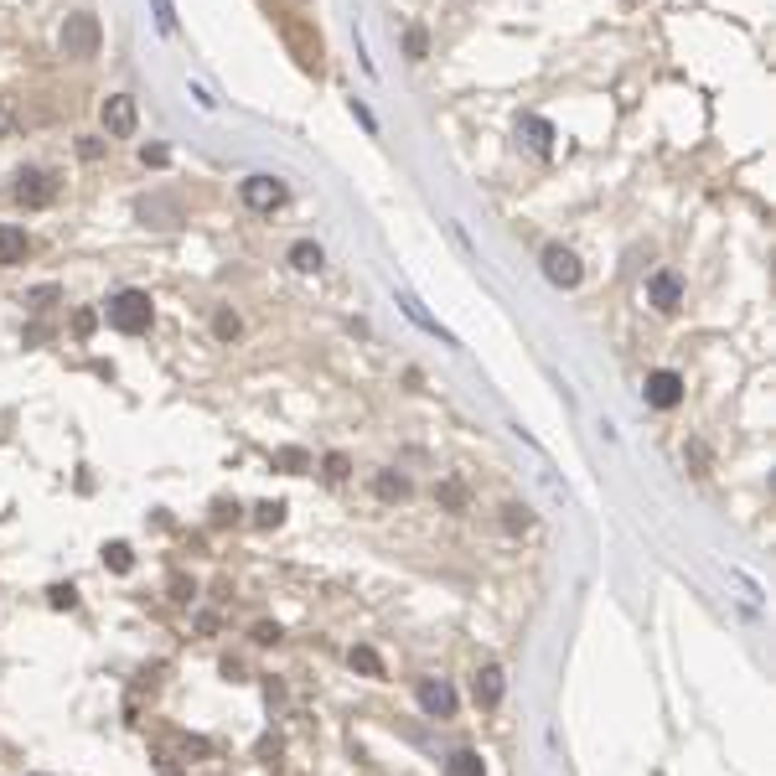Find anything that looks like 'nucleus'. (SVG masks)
<instances>
[{"instance_id": "1", "label": "nucleus", "mask_w": 776, "mask_h": 776, "mask_svg": "<svg viewBox=\"0 0 776 776\" xmlns=\"http://www.w3.org/2000/svg\"><path fill=\"white\" fill-rule=\"evenodd\" d=\"M104 316H109V326L114 332H125V337H140L145 326H151V295L145 290H119V295H109V306H104Z\"/></svg>"}, {"instance_id": "2", "label": "nucleus", "mask_w": 776, "mask_h": 776, "mask_svg": "<svg viewBox=\"0 0 776 776\" xmlns=\"http://www.w3.org/2000/svg\"><path fill=\"white\" fill-rule=\"evenodd\" d=\"M57 47H63V57H94L99 52V21L88 16V11H73L68 21H63V32H57Z\"/></svg>"}, {"instance_id": "3", "label": "nucleus", "mask_w": 776, "mask_h": 776, "mask_svg": "<svg viewBox=\"0 0 776 776\" xmlns=\"http://www.w3.org/2000/svg\"><path fill=\"white\" fill-rule=\"evenodd\" d=\"M238 197H244L249 213H275V207H285V182L259 171V176H249V182L238 187Z\"/></svg>"}, {"instance_id": "4", "label": "nucleus", "mask_w": 776, "mask_h": 776, "mask_svg": "<svg viewBox=\"0 0 776 776\" xmlns=\"http://www.w3.org/2000/svg\"><path fill=\"white\" fill-rule=\"evenodd\" d=\"M414 699H420V709L430 714V720H451L456 714V689L445 678H420L414 683Z\"/></svg>"}, {"instance_id": "5", "label": "nucleus", "mask_w": 776, "mask_h": 776, "mask_svg": "<svg viewBox=\"0 0 776 776\" xmlns=\"http://www.w3.org/2000/svg\"><path fill=\"white\" fill-rule=\"evenodd\" d=\"M544 275H549V285H559V290H575L580 285V254L575 249H564V244H549L544 249Z\"/></svg>"}, {"instance_id": "6", "label": "nucleus", "mask_w": 776, "mask_h": 776, "mask_svg": "<svg viewBox=\"0 0 776 776\" xmlns=\"http://www.w3.org/2000/svg\"><path fill=\"white\" fill-rule=\"evenodd\" d=\"M52 192H57V187H52V176L37 171V166H32V171H16V182H11V197H16L21 207H47Z\"/></svg>"}, {"instance_id": "7", "label": "nucleus", "mask_w": 776, "mask_h": 776, "mask_svg": "<svg viewBox=\"0 0 776 776\" xmlns=\"http://www.w3.org/2000/svg\"><path fill=\"white\" fill-rule=\"evenodd\" d=\"M135 119H140V109H135L130 94H109L104 99V130L109 135H135Z\"/></svg>"}, {"instance_id": "8", "label": "nucleus", "mask_w": 776, "mask_h": 776, "mask_svg": "<svg viewBox=\"0 0 776 776\" xmlns=\"http://www.w3.org/2000/svg\"><path fill=\"white\" fill-rule=\"evenodd\" d=\"M683 399V378L673 368H658V373H647V404L652 409H673Z\"/></svg>"}, {"instance_id": "9", "label": "nucleus", "mask_w": 776, "mask_h": 776, "mask_svg": "<svg viewBox=\"0 0 776 776\" xmlns=\"http://www.w3.org/2000/svg\"><path fill=\"white\" fill-rule=\"evenodd\" d=\"M678 301H683V280L673 275V270H658L647 280V306H658V311H678Z\"/></svg>"}, {"instance_id": "10", "label": "nucleus", "mask_w": 776, "mask_h": 776, "mask_svg": "<svg viewBox=\"0 0 776 776\" xmlns=\"http://www.w3.org/2000/svg\"><path fill=\"white\" fill-rule=\"evenodd\" d=\"M502 689H507V683H502V668H497V663H482V668H476L471 694H476V704H482V709H497V704H502Z\"/></svg>"}, {"instance_id": "11", "label": "nucleus", "mask_w": 776, "mask_h": 776, "mask_svg": "<svg viewBox=\"0 0 776 776\" xmlns=\"http://www.w3.org/2000/svg\"><path fill=\"white\" fill-rule=\"evenodd\" d=\"M26 259V233L16 223H0V264H21Z\"/></svg>"}, {"instance_id": "12", "label": "nucleus", "mask_w": 776, "mask_h": 776, "mask_svg": "<svg viewBox=\"0 0 776 776\" xmlns=\"http://www.w3.org/2000/svg\"><path fill=\"white\" fill-rule=\"evenodd\" d=\"M518 135H528V145H533V151H539V156H549V151H554V130L544 125V119H533V114H528L523 125H518Z\"/></svg>"}, {"instance_id": "13", "label": "nucleus", "mask_w": 776, "mask_h": 776, "mask_svg": "<svg viewBox=\"0 0 776 776\" xmlns=\"http://www.w3.org/2000/svg\"><path fill=\"white\" fill-rule=\"evenodd\" d=\"M373 492H378L383 502H404V497H409V476H399V471H378Z\"/></svg>"}, {"instance_id": "14", "label": "nucleus", "mask_w": 776, "mask_h": 776, "mask_svg": "<svg viewBox=\"0 0 776 776\" xmlns=\"http://www.w3.org/2000/svg\"><path fill=\"white\" fill-rule=\"evenodd\" d=\"M290 264L301 275H311V270H321V249L311 244V238H301V244H290Z\"/></svg>"}, {"instance_id": "15", "label": "nucleus", "mask_w": 776, "mask_h": 776, "mask_svg": "<svg viewBox=\"0 0 776 776\" xmlns=\"http://www.w3.org/2000/svg\"><path fill=\"white\" fill-rule=\"evenodd\" d=\"M445 776H487V766H482L476 751H456L451 761H445Z\"/></svg>"}, {"instance_id": "16", "label": "nucleus", "mask_w": 776, "mask_h": 776, "mask_svg": "<svg viewBox=\"0 0 776 776\" xmlns=\"http://www.w3.org/2000/svg\"><path fill=\"white\" fill-rule=\"evenodd\" d=\"M352 668L368 673V678H383V658H378L373 647H352Z\"/></svg>"}, {"instance_id": "17", "label": "nucleus", "mask_w": 776, "mask_h": 776, "mask_svg": "<svg viewBox=\"0 0 776 776\" xmlns=\"http://www.w3.org/2000/svg\"><path fill=\"white\" fill-rule=\"evenodd\" d=\"M104 564H109L114 575H125L130 564H135V559H130V544H109V549H104Z\"/></svg>"}, {"instance_id": "18", "label": "nucleus", "mask_w": 776, "mask_h": 776, "mask_svg": "<svg viewBox=\"0 0 776 776\" xmlns=\"http://www.w3.org/2000/svg\"><path fill=\"white\" fill-rule=\"evenodd\" d=\"M280 518H285V502H259V507H254V523H259V528H275Z\"/></svg>"}, {"instance_id": "19", "label": "nucleus", "mask_w": 776, "mask_h": 776, "mask_svg": "<svg viewBox=\"0 0 776 776\" xmlns=\"http://www.w3.org/2000/svg\"><path fill=\"white\" fill-rule=\"evenodd\" d=\"M213 332H218V337H238V316H233V311H218Z\"/></svg>"}, {"instance_id": "20", "label": "nucleus", "mask_w": 776, "mask_h": 776, "mask_svg": "<svg viewBox=\"0 0 776 776\" xmlns=\"http://www.w3.org/2000/svg\"><path fill=\"white\" fill-rule=\"evenodd\" d=\"M502 513H507V528H513V533L533 523V518H528V507H502Z\"/></svg>"}, {"instance_id": "21", "label": "nucleus", "mask_w": 776, "mask_h": 776, "mask_svg": "<svg viewBox=\"0 0 776 776\" xmlns=\"http://www.w3.org/2000/svg\"><path fill=\"white\" fill-rule=\"evenodd\" d=\"M140 161H145V166H166V145H145Z\"/></svg>"}, {"instance_id": "22", "label": "nucleus", "mask_w": 776, "mask_h": 776, "mask_svg": "<svg viewBox=\"0 0 776 776\" xmlns=\"http://www.w3.org/2000/svg\"><path fill=\"white\" fill-rule=\"evenodd\" d=\"M404 47H409V57H425V32H420V26H414V32L404 37Z\"/></svg>"}, {"instance_id": "23", "label": "nucleus", "mask_w": 776, "mask_h": 776, "mask_svg": "<svg viewBox=\"0 0 776 776\" xmlns=\"http://www.w3.org/2000/svg\"><path fill=\"white\" fill-rule=\"evenodd\" d=\"M326 476H332V482H342V476H347V456H326Z\"/></svg>"}, {"instance_id": "24", "label": "nucleus", "mask_w": 776, "mask_h": 776, "mask_svg": "<svg viewBox=\"0 0 776 776\" xmlns=\"http://www.w3.org/2000/svg\"><path fill=\"white\" fill-rule=\"evenodd\" d=\"M78 595H73V585H52V606H73Z\"/></svg>"}, {"instance_id": "25", "label": "nucleus", "mask_w": 776, "mask_h": 776, "mask_svg": "<svg viewBox=\"0 0 776 776\" xmlns=\"http://www.w3.org/2000/svg\"><path fill=\"white\" fill-rule=\"evenodd\" d=\"M254 642H280V626H270V621L254 626Z\"/></svg>"}, {"instance_id": "26", "label": "nucleus", "mask_w": 776, "mask_h": 776, "mask_svg": "<svg viewBox=\"0 0 776 776\" xmlns=\"http://www.w3.org/2000/svg\"><path fill=\"white\" fill-rule=\"evenodd\" d=\"M156 11H161V32H171V26H176L171 21V0H156Z\"/></svg>"}, {"instance_id": "27", "label": "nucleus", "mask_w": 776, "mask_h": 776, "mask_svg": "<svg viewBox=\"0 0 776 776\" xmlns=\"http://www.w3.org/2000/svg\"><path fill=\"white\" fill-rule=\"evenodd\" d=\"M0 125H6V114H0Z\"/></svg>"}]
</instances>
